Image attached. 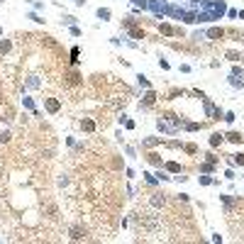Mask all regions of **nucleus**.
Returning a JSON list of instances; mask_svg holds the SVG:
<instances>
[{"instance_id":"obj_1","label":"nucleus","mask_w":244,"mask_h":244,"mask_svg":"<svg viewBox=\"0 0 244 244\" xmlns=\"http://www.w3.org/2000/svg\"><path fill=\"white\" fill-rule=\"evenodd\" d=\"M71 237H73V239L86 237V229H81V227H71Z\"/></svg>"},{"instance_id":"obj_2","label":"nucleus","mask_w":244,"mask_h":244,"mask_svg":"<svg viewBox=\"0 0 244 244\" xmlns=\"http://www.w3.org/2000/svg\"><path fill=\"white\" fill-rule=\"evenodd\" d=\"M46 108H49L51 112H56V110H59V103H56V100H46Z\"/></svg>"},{"instance_id":"obj_3","label":"nucleus","mask_w":244,"mask_h":244,"mask_svg":"<svg viewBox=\"0 0 244 244\" xmlns=\"http://www.w3.org/2000/svg\"><path fill=\"white\" fill-rule=\"evenodd\" d=\"M208 34H210V37H212V39H217V37H222V29H217V27H215V29H210V32H208Z\"/></svg>"},{"instance_id":"obj_4","label":"nucleus","mask_w":244,"mask_h":244,"mask_svg":"<svg viewBox=\"0 0 244 244\" xmlns=\"http://www.w3.org/2000/svg\"><path fill=\"white\" fill-rule=\"evenodd\" d=\"M220 142H222V137H220V134H212V139H210V144H212V146H217Z\"/></svg>"},{"instance_id":"obj_5","label":"nucleus","mask_w":244,"mask_h":244,"mask_svg":"<svg viewBox=\"0 0 244 244\" xmlns=\"http://www.w3.org/2000/svg\"><path fill=\"white\" fill-rule=\"evenodd\" d=\"M227 139H229V142H239V139H242V137H239V134H237V132H232V134H227Z\"/></svg>"},{"instance_id":"obj_6","label":"nucleus","mask_w":244,"mask_h":244,"mask_svg":"<svg viewBox=\"0 0 244 244\" xmlns=\"http://www.w3.org/2000/svg\"><path fill=\"white\" fill-rule=\"evenodd\" d=\"M161 32H164V34H174V29H171L169 25H161Z\"/></svg>"},{"instance_id":"obj_7","label":"nucleus","mask_w":244,"mask_h":244,"mask_svg":"<svg viewBox=\"0 0 244 244\" xmlns=\"http://www.w3.org/2000/svg\"><path fill=\"white\" fill-rule=\"evenodd\" d=\"M8 49H10V42H3V44H0V51H3V54H5Z\"/></svg>"},{"instance_id":"obj_8","label":"nucleus","mask_w":244,"mask_h":244,"mask_svg":"<svg viewBox=\"0 0 244 244\" xmlns=\"http://www.w3.org/2000/svg\"><path fill=\"white\" fill-rule=\"evenodd\" d=\"M169 171H174V174H176V171H181V166H178V164H169Z\"/></svg>"},{"instance_id":"obj_9","label":"nucleus","mask_w":244,"mask_h":244,"mask_svg":"<svg viewBox=\"0 0 244 244\" xmlns=\"http://www.w3.org/2000/svg\"><path fill=\"white\" fill-rule=\"evenodd\" d=\"M234 161H237V164H244V154H237V156H234Z\"/></svg>"}]
</instances>
